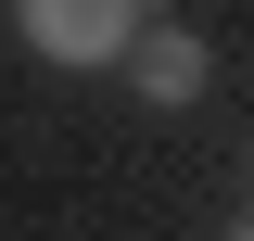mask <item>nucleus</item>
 Listing matches in <instances>:
<instances>
[{
  "mask_svg": "<svg viewBox=\"0 0 254 241\" xmlns=\"http://www.w3.org/2000/svg\"><path fill=\"white\" fill-rule=\"evenodd\" d=\"M216 241H254V229H242V216H229V229H216Z\"/></svg>",
  "mask_w": 254,
  "mask_h": 241,
  "instance_id": "nucleus-3",
  "label": "nucleus"
},
{
  "mask_svg": "<svg viewBox=\"0 0 254 241\" xmlns=\"http://www.w3.org/2000/svg\"><path fill=\"white\" fill-rule=\"evenodd\" d=\"M127 89H140V102H153V115H190V102H203V89H216V51H203V38H190L178 26V13H153V26H140V38H127Z\"/></svg>",
  "mask_w": 254,
  "mask_h": 241,
  "instance_id": "nucleus-2",
  "label": "nucleus"
},
{
  "mask_svg": "<svg viewBox=\"0 0 254 241\" xmlns=\"http://www.w3.org/2000/svg\"><path fill=\"white\" fill-rule=\"evenodd\" d=\"M165 0H13V38H26L51 76H115V51L153 26Z\"/></svg>",
  "mask_w": 254,
  "mask_h": 241,
  "instance_id": "nucleus-1",
  "label": "nucleus"
}]
</instances>
